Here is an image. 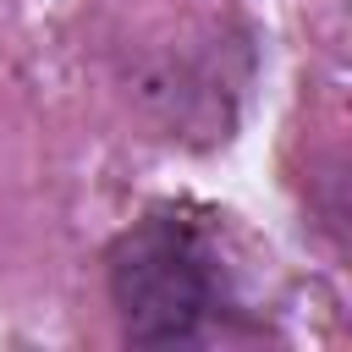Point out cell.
Masks as SVG:
<instances>
[{"label": "cell", "instance_id": "1", "mask_svg": "<svg viewBox=\"0 0 352 352\" xmlns=\"http://www.w3.org/2000/svg\"><path fill=\"white\" fill-rule=\"evenodd\" d=\"M110 302L126 341L176 346L192 341L220 308V280L204 236L176 214H148L110 248Z\"/></svg>", "mask_w": 352, "mask_h": 352}]
</instances>
